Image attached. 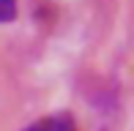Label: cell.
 <instances>
[{
	"mask_svg": "<svg viewBox=\"0 0 134 131\" xmlns=\"http://www.w3.org/2000/svg\"><path fill=\"white\" fill-rule=\"evenodd\" d=\"M22 131H74V120H71V115H49L30 123Z\"/></svg>",
	"mask_w": 134,
	"mask_h": 131,
	"instance_id": "cell-1",
	"label": "cell"
},
{
	"mask_svg": "<svg viewBox=\"0 0 134 131\" xmlns=\"http://www.w3.org/2000/svg\"><path fill=\"white\" fill-rule=\"evenodd\" d=\"M16 16V0H0V22H11Z\"/></svg>",
	"mask_w": 134,
	"mask_h": 131,
	"instance_id": "cell-2",
	"label": "cell"
}]
</instances>
